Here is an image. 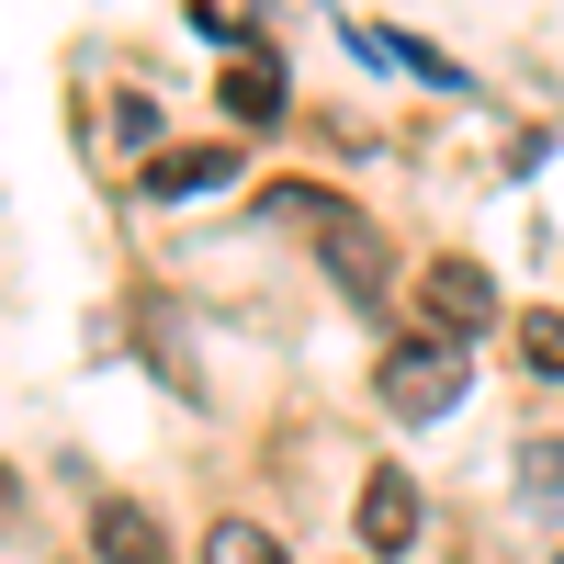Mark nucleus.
Listing matches in <instances>:
<instances>
[{"mask_svg": "<svg viewBox=\"0 0 564 564\" xmlns=\"http://www.w3.org/2000/svg\"><path fill=\"white\" fill-rule=\"evenodd\" d=\"M417 305H430V339H475V327L497 316V282L475 271V260H430V282H417Z\"/></svg>", "mask_w": 564, "mask_h": 564, "instance_id": "nucleus-3", "label": "nucleus"}, {"mask_svg": "<svg viewBox=\"0 0 564 564\" xmlns=\"http://www.w3.org/2000/svg\"><path fill=\"white\" fill-rule=\"evenodd\" d=\"M361 542H372V553H406V542H417V486L395 475V463L361 486Z\"/></svg>", "mask_w": 564, "mask_h": 564, "instance_id": "nucleus-4", "label": "nucleus"}, {"mask_svg": "<svg viewBox=\"0 0 564 564\" xmlns=\"http://www.w3.org/2000/svg\"><path fill=\"white\" fill-rule=\"evenodd\" d=\"M531 486H542V497H564V441H542V452H531Z\"/></svg>", "mask_w": 564, "mask_h": 564, "instance_id": "nucleus-11", "label": "nucleus"}, {"mask_svg": "<svg viewBox=\"0 0 564 564\" xmlns=\"http://www.w3.org/2000/svg\"><path fill=\"white\" fill-rule=\"evenodd\" d=\"M463 384H475V361H463L452 339L384 350V406H395V417H441V406H463Z\"/></svg>", "mask_w": 564, "mask_h": 564, "instance_id": "nucleus-2", "label": "nucleus"}, {"mask_svg": "<svg viewBox=\"0 0 564 564\" xmlns=\"http://www.w3.org/2000/svg\"><path fill=\"white\" fill-rule=\"evenodd\" d=\"M204 564H294V553H282L271 531H249V520H215L204 531Z\"/></svg>", "mask_w": 564, "mask_h": 564, "instance_id": "nucleus-9", "label": "nucleus"}, {"mask_svg": "<svg viewBox=\"0 0 564 564\" xmlns=\"http://www.w3.org/2000/svg\"><path fill=\"white\" fill-rule=\"evenodd\" d=\"M520 361L564 384V305H531V316H520Z\"/></svg>", "mask_w": 564, "mask_h": 564, "instance_id": "nucleus-10", "label": "nucleus"}, {"mask_svg": "<svg viewBox=\"0 0 564 564\" xmlns=\"http://www.w3.org/2000/svg\"><path fill=\"white\" fill-rule=\"evenodd\" d=\"M260 215H282V226H316V260H327V282H339L350 305H384V238L350 215V204H327V193H305V181H282V193L260 204Z\"/></svg>", "mask_w": 564, "mask_h": 564, "instance_id": "nucleus-1", "label": "nucleus"}, {"mask_svg": "<svg viewBox=\"0 0 564 564\" xmlns=\"http://www.w3.org/2000/svg\"><path fill=\"white\" fill-rule=\"evenodd\" d=\"M226 170H238L226 148H170V159H148V170H135V193H148V204H181V193H215Z\"/></svg>", "mask_w": 564, "mask_h": 564, "instance_id": "nucleus-5", "label": "nucleus"}, {"mask_svg": "<svg viewBox=\"0 0 564 564\" xmlns=\"http://www.w3.org/2000/svg\"><path fill=\"white\" fill-rule=\"evenodd\" d=\"M90 542H102V564H170L159 520H148V508H124V497H102V508H90Z\"/></svg>", "mask_w": 564, "mask_h": 564, "instance_id": "nucleus-6", "label": "nucleus"}, {"mask_svg": "<svg viewBox=\"0 0 564 564\" xmlns=\"http://www.w3.org/2000/svg\"><path fill=\"white\" fill-rule=\"evenodd\" d=\"M350 45H361V57H384V68H406V79H430V90H463V68L441 57V45H417V34H372V23H350Z\"/></svg>", "mask_w": 564, "mask_h": 564, "instance_id": "nucleus-8", "label": "nucleus"}, {"mask_svg": "<svg viewBox=\"0 0 564 564\" xmlns=\"http://www.w3.org/2000/svg\"><path fill=\"white\" fill-rule=\"evenodd\" d=\"M23 520V486H12V463H0V531H12Z\"/></svg>", "mask_w": 564, "mask_h": 564, "instance_id": "nucleus-12", "label": "nucleus"}, {"mask_svg": "<svg viewBox=\"0 0 564 564\" xmlns=\"http://www.w3.org/2000/svg\"><path fill=\"white\" fill-rule=\"evenodd\" d=\"M226 113H238V124H282V57H271V45H249V57L226 68Z\"/></svg>", "mask_w": 564, "mask_h": 564, "instance_id": "nucleus-7", "label": "nucleus"}]
</instances>
